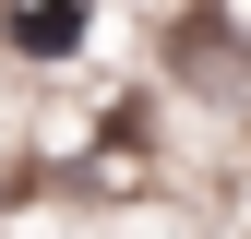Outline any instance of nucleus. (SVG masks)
I'll list each match as a JSON object with an SVG mask.
<instances>
[{
	"label": "nucleus",
	"instance_id": "nucleus-1",
	"mask_svg": "<svg viewBox=\"0 0 251 239\" xmlns=\"http://www.w3.org/2000/svg\"><path fill=\"white\" fill-rule=\"evenodd\" d=\"M0 36H12V60H84L96 0H12V12H0Z\"/></svg>",
	"mask_w": 251,
	"mask_h": 239
}]
</instances>
